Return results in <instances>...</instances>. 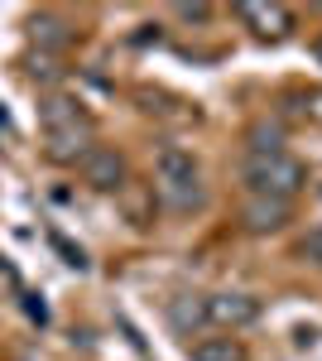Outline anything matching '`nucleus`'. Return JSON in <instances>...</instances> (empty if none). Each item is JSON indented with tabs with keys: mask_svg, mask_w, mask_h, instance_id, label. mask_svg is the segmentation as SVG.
Here are the masks:
<instances>
[{
	"mask_svg": "<svg viewBox=\"0 0 322 361\" xmlns=\"http://www.w3.org/2000/svg\"><path fill=\"white\" fill-rule=\"evenodd\" d=\"M260 318V299H250V294H207V323L216 328H250Z\"/></svg>",
	"mask_w": 322,
	"mask_h": 361,
	"instance_id": "6",
	"label": "nucleus"
},
{
	"mask_svg": "<svg viewBox=\"0 0 322 361\" xmlns=\"http://www.w3.org/2000/svg\"><path fill=\"white\" fill-rule=\"evenodd\" d=\"M154 173H159V193H163L168 207L192 212V207H202V202H207V193H202V173H197V159H192L188 149L163 145L159 159H154Z\"/></svg>",
	"mask_w": 322,
	"mask_h": 361,
	"instance_id": "3",
	"label": "nucleus"
},
{
	"mask_svg": "<svg viewBox=\"0 0 322 361\" xmlns=\"http://www.w3.org/2000/svg\"><path fill=\"white\" fill-rule=\"evenodd\" d=\"M73 34H78V29L68 25L63 15H49V10L29 20V39H34L39 49H68V44H73Z\"/></svg>",
	"mask_w": 322,
	"mask_h": 361,
	"instance_id": "9",
	"label": "nucleus"
},
{
	"mask_svg": "<svg viewBox=\"0 0 322 361\" xmlns=\"http://www.w3.org/2000/svg\"><path fill=\"white\" fill-rule=\"evenodd\" d=\"M82 183L87 188H97V193H120L125 188V178H130V169H125V154L116 149V145H92L87 154H82Z\"/></svg>",
	"mask_w": 322,
	"mask_h": 361,
	"instance_id": "4",
	"label": "nucleus"
},
{
	"mask_svg": "<svg viewBox=\"0 0 322 361\" xmlns=\"http://www.w3.org/2000/svg\"><path fill=\"white\" fill-rule=\"evenodd\" d=\"M173 15L188 20V25H207L212 20V5H173Z\"/></svg>",
	"mask_w": 322,
	"mask_h": 361,
	"instance_id": "13",
	"label": "nucleus"
},
{
	"mask_svg": "<svg viewBox=\"0 0 322 361\" xmlns=\"http://www.w3.org/2000/svg\"><path fill=\"white\" fill-rule=\"evenodd\" d=\"M236 15H241V25H250L255 39H284L289 29H294V15L284 10V5H260V0H245L236 5Z\"/></svg>",
	"mask_w": 322,
	"mask_h": 361,
	"instance_id": "7",
	"label": "nucleus"
},
{
	"mask_svg": "<svg viewBox=\"0 0 322 361\" xmlns=\"http://www.w3.org/2000/svg\"><path fill=\"white\" fill-rule=\"evenodd\" d=\"M241 178L255 197H284V202H294L303 193V183H308V169L289 149L284 154H245Z\"/></svg>",
	"mask_w": 322,
	"mask_h": 361,
	"instance_id": "2",
	"label": "nucleus"
},
{
	"mask_svg": "<svg viewBox=\"0 0 322 361\" xmlns=\"http://www.w3.org/2000/svg\"><path fill=\"white\" fill-rule=\"evenodd\" d=\"M168 328L178 337H192L207 328V294H178L168 299Z\"/></svg>",
	"mask_w": 322,
	"mask_h": 361,
	"instance_id": "8",
	"label": "nucleus"
},
{
	"mask_svg": "<svg viewBox=\"0 0 322 361\" xmlns=\"http://www.w3.org/2000/svg\"><path fill=\"white\" fill-rule=\"evenodd\" d=\"M313 54H318V63H322V34H318V44H313Z\"/></svg>",
	"mask_w": 322,
	"mask_h": 361,
	"instance_id": "14",
	"label": "nucleus"
},
{
	"mask_svg": "<svg viewBox=\"0 0 322 361\" xmlns=\"http://www.w3.org/2000/svg\"><path fill=\"white\" fill-rule=\"evenodd\" d=\"M44 140H49V159L54 164H82V154L92 149V116L82 111L73 97H49L39 106Z\"/></svg>",
	"mask_w": 322,
	"mask_h": 361,
	"instance_id": "1",
	"label": "nucleus"
},
{
	"mask_svg": "<svg viewBox=\"0 0 322 361\" xmlns=\"http://www.w3.org/2000/svg\"><path fill=\"white\" fill-rule=\"evenodd\" d=\"M298 255H303L308 265H318V270H322V226H313L308 236H298Z\"/></svg>",
	"mask_w": 322,
	"mask_h": 361,
	"instance_id": "12",
	"label": "nucleus"
},
{
	"mask_svg": "<svg viewBox=\"0 0 322 361\" xmlns=\"http://www.w3.org/2000/svg\"><path fill=\"white\" fill-rule=\"evenodd\" d=\"M192 361H250L245 357V347L236 337H202V342H192Z\"/></svg>",
	"mask_w": 322,
	"mask_h": 361,
	"instance_id": "10",
	"label": "nucleus"
},
{
	"mask_svg": "<svg viewBox=\"0 0 322 361\" xmlns=\"http://www.w3.org/2000/svg\"><path fill=\"white\" fill-rule=\"evenodd\" d=\"M245 145H250V154H284V126L279 121H255L245 130Z\"/></svg>",
	"mask_w": 322,
	"mask_h": 361,
	"instance_id": "11",
	"label": "nucleus"
},
{
	"mask_svg": "<svg viewBox=\"0 0 322 361\" xmlns=\"http://www.w3.org/2000/svg\"><path fill=\"white\" fill-rule=\"evenodd\" d=\"M241 222L245 231H255V236H269V231H284V226L294 222V202H284V197H245L241 207Z\"/></svg>",
	"mask_w": 322,
	"mask_h": 361,
	"instance_id": "5",
	"label": "nucleus"
}]
</instances>
